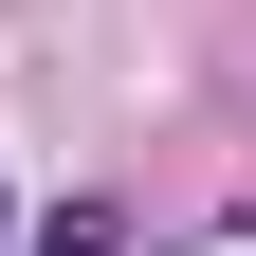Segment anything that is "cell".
I'll return each instance as SVG.
<instances>
[{
  "label": "cell",
  "mask_w": 256,
  "mask_h": 256,
  "mask_svg": "<svg viewBox=\"0 0 256 256\" xmlns=\"http://www.w3.org/2000/svg\"><path fill=\"white\" fill-rule=\"evenodd\" d=\"M0 238H18V202H0Z\"/></svg>",
  "instance_id": "cell-1"
}]
</instances>
